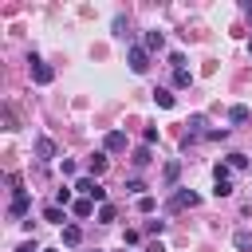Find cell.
Returning <instances> with one entry per match:
<instances>
[{
	"instance_id": "cell-23",
	"label": "cell",
	"mask_w": 252,
	"mask_h": 252,
	"mask_svg": "<svg viewBox=\"0 0 252 252\" xmlns=\"http://www.w3.org/2000/svg\"><path fill=\"white\" fill-rule=\"evenodd\" d=\"M154 205H158V201H154L150 193H142V197H138V209H142V213H154Z\"/></svg>"
},
{
	"instance_id": "cell-11",
	"label": "cell",
	"mask_w": 252,
	"mask_h": 252,
	"mask_svg": "<svg viewBox=\"0 0 252 252\" xmlns=\"http://www.w3.org/2000/svg\"><path fill=\"white\" fill-rule=\"evenodd\" d=\"M43 220H51V224H63V220H67V209H63V205H47V209H43Z\"/></svg>"
},
{
	"instance_id": "cell-19",
	"label": "cell",
	"mask_w": 252,
	"mask_h": 252,
	"mask_svg": "<svg viewBox=\"0 0 252 252\" xmlns=\"http://www.w3.org/2000/svg\"><path fill=\"white\" fill-rule=\"evenodd\" d=\"M118 213H114V205H98V224H110Z\"/></svg>"
},
{
	"instance_id": "cell-4",
	"label": "cell",
	"mask_w": 252,
	"mask_h": 252,
	"mask_svg": "<svg viewBox=\"0 0 252 252\" xmlns=\"http://www.w3.org/2000/svg\"><path fill=\"white\" fill-rule=\"evenodd\" d=\"M197 201H201V197H197L193 189H181V193H173V197H169V213H177V209H193Z\"/></svg>"
},
{
	"instance_id": "cell-29",
	"label": "cell",
	"mask_w": 252,
	"mask_h": 252,
	"mask_svg": "<svg viewBox=\"0 0 252 252\" xmlns=\"http://www.w3.org/2000/svg\"><path fill=\"white\" fill-rule=\"evenodd\" d=\"M47 252H55V248H47Z\"/></svg>"
},
{
	"instance_id": "cell-6",
	"label": "cell",
	"mask_w": 252,
	"mask_h": 252,
	"mask_svg": "<svg viewBox=\"0 0 252 252\" xmlns=\"http://www.w3.org/2000/svg\"><path fill=\"white\" fill-rule=\"evenodd\" d=\"M102 150H106V154H118V150H126V134H122V130H110V134L102 138Z\"/></svg>"
},
{
	"instance_id": "cell-13",
	"label": "cell",
	"mask_w": 252,
	"mask_h": 252,
	"mask_svg": "<svg viewBox=\"0 0 252 252\" xmlns=\"http://www.w3.org/2000/svg\"><path fill=\"white\" fill-rule=\"evenodd\" d=\"M142 47H146V51H161V47H165V35H161V32H146V43H142Z\"/></svg>"
},
{
	"instance_id": "cell-3",
	"label": "cell",
	"mask_w": 252,
	"mask_h": 252,
	"mask_svg": "<svg viewBox=\"0 0 252 252\" xmlns=\"http://www.w3.org/2000/svg\"><path fill=\"white\" fill-rule=\"evenodd\" d=\"M126 63H130L134 75H146V71H150V51H146V47H130V51H126Z\"/></svg>"
},
{
	"instance_id": "cell-22",
	"label": "cell",
	"mask_w": 252,
	"mask_h": 252,
	"mask_svg": "<svg viewBox=\"0 0 252 252\" xmlns=\"http://www.w3.org/2000/svg\"><path fill=\"white\" fill-rule=\"evenodd\" d=\"M213 181H228V161H217V169H213Z\"/></svg>"
},
{
	"instance_id": "cell-2",
	"label": "cell",
	"mask_w": 252,
	"mask_h": 252,
	"mask_svg": "<svg viewBox=\"0 0 252 252\" xmlns=\"http://www.w3.org/2000/svg\"><path fill=\"white\" fill-rule=\"evenodd\" d=\"M28 209H32V193H28V189H16V193H12V201H8V217H12V220H20Z\"/></svg>"
},
{
	"instance_id": "cell-21",
	"label": "cell",
	"mask_w": 252,
	"mask_h": 252,
	"mask_svg": "<svg viewBox=\"0 0 252 252\" xmlns=\"http://www.w3.org/2000/svg\"><path fill=\"white\" fill-rule=\"evenodd\" d=\"M244 165H248L244 154H228V169H244Z\"/></svg>"
},
{
	"instance_id": "cell-5",
	"label": "cell",
	"mask_w": 252,
	"mask_h": 252,
	"mask_svg": "<svg viewBox=\"0 0 252 252\" xmlns=\"http://www.w3.org/2000/svg\"><path fill=\"white\" fill-rule=\"evenodd\" d=\"M32 79H35V83L43 87V83H51V79H55V71H51V67L43 63V59H35V55H32Z\"/></svg>"
},
{
	"instance_id": "cell-8",
	"label": "cell",
	"mask_w": 252,
	"mask_h": 252,
	"mask_svg": "<svg viewBox=\"0 0 252 252\" xmlns=\"http://www.w3.org/2000/svg\"><path fill=\"white\" fill-rule=\"evenodd\" d=\"M248 114H252V110H248V106H240V102H236V106H228V122H232V126H244V122H248Z\"/></svg>"
},
{
	"instance_id": "cell-18",
	"label": "cell",
	"mask_w": 252,
	"mask_h": 252,
	"mask_svg": "<svg viewBox=\"0 0 252 252\" xmlns=\"http://www.w3.org/2000/svg\"><path fill=\"white\" fill-rule=\"evenodd\" d=\"M173 87H193V75L181 67V71H173Z\"/></svg>"
},
{
	"instance_id": "cell-9",
	"label": "cell",
	"mask_w": 252,
	"mask_h": 252,
	"mask_svg": "<svg viewBox=\"0 0 252 252\" xmlns=\"http://www.w3.org/2000/svg\"><path fill=\"white\" fill-rule=\"evenodd\" d=\"M102 169H106V154H91V158H87V173H91V177H98Z\"/></svg>"
},
{
	"instance_id": "cell-31",
	"label": "cell",
	"mask_w": 252,
	"mask_h": 252,
	"mask_svg": "<svg viewBox=\"0 0 252 252\" xmlns=\"http://www.w3.org/2000/svg\"><path fill=\"white\" fill-rule=\"evenodd\" d=\"M94 252H98V248H94Z\"/></svg>"
},
{
	"instance_id": "cell-24",
	"label": "cell",
	"mask_w": 252,
	"mask_h": 252,
	"mask_svg": "<svg viewBox=\"0 0 252 252\" xmlns=\"http://www.w3.org/2000/svg\"><path fill=\"white\" fill-rule=\"evenodd\" d=\"M55 205H63V209L75 205V201H71V189H59V193H55Z\"/></svg>"
},
{
	"instance_id": "cell-16",
	"label": "cell",
	"mask_w": 252,
	"mask_h": 252,
	"mask_svg": "<svg viewBox=\"0 0 252 252\" xmlns=\"http://www.w3.org/2000/svg\"><path fill=\"white\" fill-rule=\"evenodd\" d=\"M154 102H158V106H165V110H169V106H173V102H177V98H173V94H169V91H165V87H158V91H154Z\"/></svg>"
},
{
	"instance_id": "cell-10",
	"label": "cell",
	"mask_w": 252,
	"mask_h": 252,
	"mask_svg": "<svg viewBox=\"0 0 252 252\" xmlns=\"http://www.w3.org/2000/svg\"><path fill=\"white\" fill-rule=\"evenodd\" d=\"M71 213H75V217L83 220V217H91V213H94V201H91V197H79V201L71 205Z\"/></svg>"
},
{
	"instance_id": "cell-17",
	"label": "cell",
	"mask_w": 252,
	"mask_h": 252,
	"mask_svg": "<svg viewBox=\"0 0 252 252\" xmlns=\"http://www.w3.org/2000/svg\"><path fill=\"white\" fill-rule=\"evenodd\" d=\"M232 240H236V248H240V252H252V232H248V228H240Z\"/></svg>"
},
{
	"instance_id": "cell-12",
	"label": "cell",
	"mask_w": 252,
	"mask_h": 252,
	"mask_svg": "<svg viewBox=\"0 0 252 252\" xmlns=\"http://www.w3.org/2000/svg\"><path fill=\"white\" fill-rule=\"evenodd\" d=\"M79 240H83V228H79V224H63V244H67V248H75Z\"/></svg>"
},
{
	"instance_id": "cell-26",
	"label": "cell",
	"mask_w": 252,
	"mask_h": 252,
	"mask_svg": "<svg viewBox=\"0 0 252 252\" xmlns=\"http://www.w3.org/2000/svg\"><path fill=\"white\" fill-rule=\"evenodd\" d=\"M213 193H217V197H228V193H232V181H217V189H213Z\"/></svg>"
},
{
	"instance_id": "cell-27",
	"label": "cell",
	"mask_w": 252,
	"mask_h": 252,
	"mask_svg": "<svg viewBox=\"0 0 252 252\" xmlns=\"http://www.w3.org/2000/svg\"><path fill=\"white\" fill-rule=\"evenodd\" d=\"M16 252H39V248H35V240H24V244H20Z\"/></svg>"
},
{
	"instance_id": "cell-30",
	"label": "cell",
	"mask_w": 252,
	"mask_h": 252,
	"mask_svg": "<svg viewBox=\"0 0 252 252\" xmlns=\"http://www.w3.org/2000/svg\"><path fill=\"white\" fill-rule=\"evenodd\" d=\"M248 51H252V43H248Z\"/></svg>"
},
{
	"instance_id": "cell-20",
	"label": "cell",
	"mask_w": 252,
	"mask_h": 252,
	"mask_svg": "<svg viewBox=\"0 0 252 252\" xmlns=\"http://www.w3.org/2000/svg\"><path fill=\"white\" fill-rule=\"evenodd\" d=\"M154 142H158V126H146L142 130V146H154Z\"/></svg>"
},
{
	"instance_id": "cell-7",
	"label": "cell",
	"mask_w": 252,
	"mask_h": 252,
	"mask_svg": "<svg viewBox=\"0 0 252 252\" xmlns=\"http://www.w3.org/2000/svg\"><path fill=\"white\" fill-rule=\"evenodd\" d=\"M35 158H39V161H51V158H55V142H51L47 134L35 138Z\"/></svg>"
},
{
	"instance_id": "cell-15",
	"label": "cell",
	"mask_w": 252,
	"mask_h": 252,
	"mask_svg": "<svg viewBox=\"0 0 252 252\" xmlns=\"http://www.w3.org/2000/svg\"><path fill=\"white\" fill-rule=\"evenodd\" d=\"M177 177H181V161H165V169H161V181H165V185H173Z\"/></svg>"
},
{
	"instance_id": "cell-25",
	"label": "cell",
	"mask_w": 252,
	"mask_h": 252,
	"mask_svg": "<svg viewBox=\"0 0 252 252\" xmlns=\"http://www.w3.org/2000/svg\"><path fill=\"white\" fill-rule=\"evenodd\" d=\"M146 232H150V236H161V232H165V220H150Z\"/></svg>"
},
{
	"instance_id": "cell-1",
	"label": "cell",
	"mask_w": 252,
	"mask_h": 252,
	"mask_svg": "<svg viewBox=\"0 0 252 252\" xmlns=\"http://www.w3.org/2000/svg\"><path fill=\"white\" fill-rule=\"evenodd\" d=\"M75 189H79L83 197H91L94 205H106V189H102V185H98V181H94L91 173H83V177L75 181Z\"/></svg>"
},
{
	"instance_id": "cell-28",
	"label": "cell",
	"mask_w": 252,
	"mask_h": 252,
	"mask_svg": "<svg viewBox=\"0 0 252 252\" xmlns=\"http://www.w3.org/2000/svg\"><path fill=\"white\" fill-rule=\"evenodd\" d=\"M146 252H165V248H161V240H154V244H150Z\"/></svg>"
},
{
	"instance_id": "cell-14",
	"label": "cell",
	"mask_w": 252,
	"mask_h": 252,
	"mask_svg": "<svg viewBox=\"0 0 252 252\" xmlns=\"http://www.w3.org/2000/svg\"><path fill=\"white\" fill-rule=\"evenodd\" d=\"M130 161H134V165H138V169H146V165H150V161H154V154H150V146H138V150H134V158H130Z\"/></svg>"
}]
</instances>
